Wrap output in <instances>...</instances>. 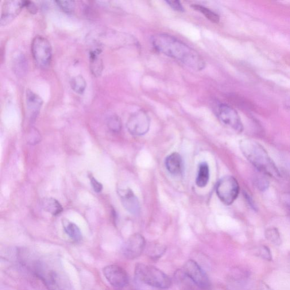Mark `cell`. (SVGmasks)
I'll list each match as a JSON object with an SVG mask.
<instances>
[{
    "label": "cell",
    "instance_id": "obj_1",
    "mask_svg": "<svg viewBox=\"0 0 290 290\" xmlns=\"http://www.w3.org/2000/svg\"><path fill=\"white\" fill-rule=\"evenodd\" d=\"M28 268L48 290H75L71 281L55 257L41 256L28 262Z\"/></svg>",
    "mask_w": 290,
    "mask_h": 290
},
{
    "label": "cell",
    "instance_id": "obj_2",
    "mask_svg": "<svg viewBox=\"0 0 290 290\" xmlns=\"http://www.w3.org/2000/svg\"><path fill=\"white\" fill-rule=\"evenodd\" d=\"M152 42L158 52L194 70L202 71L206 67V62L198 52L175 37L165 34H157L152 37Z\"/></svg>",
    "mask_w": 290,
    "mask_h": 290
},
{
    "label": "cell",
    "instance_id": "obj_3",
    "mask_svg": "<svg viewBox=\"0 0 290 290\" xmlns=\"http://www.w3.org/2000/svg\"><path fill=\"white\" fill-rule=\"evenodd\" d=\"M240 148L244 156L259 172L274 178L281 176L276 165L264 147L258 142L248 139L244 140L240 142Z\"/></svg>",
    "mask_w": 290,
    "mask_h": 290
},
{
    "label": "cell",
    "instance_id": "obj_4",
    "mask_svg": "<svg viewBox=\"0 0 290 290\" xmlns=\"http://www.w3.org/2000/svg\"><path fill=\"white\" fill-rule=\"evenodd\" d=\"M134 274L138 281L153 288L166 289L171 286V280L167 274L153 266L138 264Z\"/></svg>",
    "mask_w": 290,
    "mask_h": 290
},
{
    "label": "cell",
    "instance_id": "obj_5",
    "mask_svg": "<svg viewBox=\"0 0 290 290\" xmlns=\"http://www.w3.org/2000/svg\"><path fill=\"white\" fill-rule=\"evenodd\" d=\"M239 192V183L233 176L223 177L216 185V195L219 200L226 206H231L234 203L238 198Z\"/></svg>",
    "mask_w": 290,
    "mask_h": 290
},
{
    "label": "cell",
    "instance_id": "obj_6",
    "mask_svg": "<svg viewBox=\"0 0 290 290\" xmlns=\"http://www.w3.org/2000/svg\"><path fill=\"white\" fill-rule=\"evenodd\" d=\"M33 56L36 64L40 68L47 67L51 63L52 55L51 45L47 39L37 36L32 44Z\"/></svg>",
    "mask_w": 290,
    "mask_h": 290
},
{
    "label": "cell",
    "instance_id": "obj_7",
    "mask_svg": "<svg viewBox=\"0 0 290 290\" xmlns=\"http://www.w3.org/2000/svg\"><path fill=\"white\" fill-rule=\"evenodd\" d=\"M182 272L200 288L204 290L210 288V282L207 273L194 260H189L185 262Z\"/></svg>",
    "mask_w": 290,
    "mask_h": 290
},
{
    "label": "cell",
    "instance_id": "obj_8",
    "mask_svg": "<svg viewBox=\"0 0 290 290\" xmlns=\"http://www.w3.org/2000/svg\"><path fill=\"white\" fill-rule=\"evenodd\" d=\"M150 126V119L144 110L136 112L130 116L126 123L129 132L133 136H143L148 132Z\"/></svg>",
    "mask_w": 290,
    "mask_h": 290
},
{
    "label": "cell",
    "instance_id": "obj_9",
    "mask_svg": "<svg viewBox=\"0 0 290 290\" xmlns=\"http://www.w3.org/2000/svg\"><path fill=\"white\" fill-rule=\"evenodd\" d=\"M217 116L223 124L230 127L238 133H242L243 125L237 111L226 104H220L218 107Z\"/></svg>",
    "mask_w": 290,
    "mask_h": 290
},
{
    "label": "cell",
    "instance_id": "obj_10",
    "mask_svg": "<svg viewBox=\"0 0 290 290\" xmlns=\"http://www.w3.org/2000/svg\"><path fill=\"white\" fill-rule=\"evenodd\" d=\"M104 277L110 284L117 289L125 288L129 283V277L125 270L122 267L111 265L103 270Z\"/></svg>",
    "mask_w": 290,
    "mask_h": 290
},
{
    "label": "cell",
    "instance_id": "obj_11",
    "mask_svg": "<svg viewBox=\"0 0 290 290\" xmlns=\"http://www.w3.org/2000/svg\"><path fill=\"white\" fill-rule=\"evenodd\" d=\"M145 247L144 238L140 234H134L125 243L123 247V253L127 258L135 259L140 256Z\"/></svg>",
    "mask_w": 290,
    "mask_h": 290
},
{
    "label": "cell",
    "instance_id": "obj_12",
    "mask_svg": "<svg viewBox=\"0 0 290 290\" xmlns=\"http://www.w3.org/2000/svg\"><path fill=\"white\" fill-rule=\"evenodd\" d=\"M25 7L24 1L9 0L3 2L2 7L1 25L5 26L12 21Z\"/></svg>",
    "mask_w": 290,
    "mask_h": 290
},
{
    "label": "cell",
    "instance_id": "obj_13",
    "mask_svg": "<svg viewBox=\"0 0 290 290\" xmlns=\"http://www.w3.org/2000/svg\"><path fill=\"white\" fill-rule=\"evenodd\" d=\"M118 193L121 197L124 207L131 214H139L140 211V205L133 192L130 188L120 189Z\"/></svg>",
    "mask_w": 290,
    "mask_h": 290
},
{
    "label": "cell",
    "instance_id": "obj_14",
    "mask_svg": "<svg viewBox=\"0 0 290 290\" xmlns=\"http://www.w3.org/2000/svg\"><path fill=\"white\" fill-rule=\"evenodd\" d=\"M42 99L40 96L30 90L26 92V104L30 118L32 121H35L40 113L42 105Z\"/></svg>",
    "mask_w": 290,
    "mask_h": 290
},
{
    "label": "cell",
    "instance_id": "obj_15",
    "mask_svg": "<svg viewBox=\"0 0 290 290\" xmlns=\"http://www.w3.org/2000/svg\"><path fill=\"white\" fill-rule=\"evenodd\" d=\"M165 165L168 171L174 176L180 175L183 171V160L180 155L173 153L166 158Z\"/></svg>",
    "mask_w": 290,
    "mask_h": 290
},
{
    "label": "cell",
    "instance_id": "obj_16",
    "mask_svg": "<svg viewBox=\"0 0 290 290\" xmlns=\"http://www.w3.org/2000/svg\"><path fill=\"white\" fill-rule=\"evenodd\" d=\"M101 52V49L98 48L91 50L89 53L91 71L92 74L96 77L101 75L103 71V61L100 57Z\"/></svg>",
    "mask_w": 290,
    "mask_h": 290
},
{
    "label": "cell",
    "instance_id": "obj_17",
    "mask_svg": "<svg viewBox=\"0 0 290 290\" xmlns=\"http://www.w3.org/2000/svg\"><path fill=\"white\" fill-rule=\"evenodd\" d=\"M64 230L65 233L68 235L72 241L79 242L82 240L83 235L80 229L75 223L69 221L68 219H63L62 220Z\"/></svg>",
    "mask_w": 290,
    "mask_h": 290
},
{
    "label": "cell",
    "instance_id": "obj_18",
    "mask_svg": "<svg viewBox=\"0 0 290 290\" xmlns=\"http://www.w3.org/2000/svg\"><path fill=\"white\" fill-rule=\"evenodd\" d=\"M42 207L53 216H57L63 210V207L58 201L53 198H45L42 200Z\"/></svg>",
    "mask_w": 290,
    "mask_h": 290
},
{
    "label": "cell",
    "instance_id": "obj_19",
    "mask_svg": "<svg viewBox=\"0 0 290 290\" xmlns=\"http://www.w3.org/2000/svg\"><path fill=\"white\" fill-rule=\"evenodd\" d=\"M209 167L206 162H203L199 166L198 173L196 177V184L200 188L206 187L209 180Z\"/></svg>",
    "mask_w": 290,
    "mask_h": 290
},
{
    "label": "cell",
    "instance_id": "obj_20",
    "mask_svg": "<svg viewBox=\"0 0 290 290\" xmlns=\"http://www.w3.org/2000/svg\"><path fill=\"white\" fill-rule=\"evenodd\" d=\"M71 86L72 90L76 93L82 94L86 87V81L82 76H77L71 79Z\"/></svg>",
    "mask_w": 290,
    "mask_h": 290
},
{
    "label": "cell",
    "instance_id": "obj_21",
    "mask_svg": "<svg viewBox=\"0 0 290 290\" xmlns=\"http://www.w3.org/2000/svg\"><path fill=\"white\" fill-rule=\"evenodd\" d=\"M192 7L195 10L200 11L211 22L215 23V24H217L219 22L218 15L207 7L197 4L193 5Z\"/></svg>",
    "mask_w": 290,
    "mask_h": 290
},
{
    "label": "cell",
    "instance_id": "obj_22",
    "mask_svg": "<svg viewBox=\"0 0 290 290\" xmlns=\"http://www.w3.org/2000/svg\"><path fill=\"white\" fill-rule=\"evenodd\" d=\"M28 63L24 55H19L15 58L13 68L15 73L18 75H24L26 72L27 67Z\"/></svg>",
    "mask_w": 290,
    "mask_h": 290
},
{
    "label": "cell",
    "instance_id": "obj_23",
    "mask_svg": "<svg viewBox=\"0 0 290 290\" xmlns=\"http://www.w3.org/2000/svg\"><path fill=\"white\" fill-rule=\"evenodd\" d=\"M265 237L268 241L276 246H280L282 239L279 231L275 227L269 228L265 232Z\"/></svg>",
    "mask_w": 290,
    "mask_h": 290
},
{
    "label": "cell",
    "instance_id": "obj_24",
    "mask_svg": "<svg viewBox=\"0 0 290 290\" xmlns=\"http://www.w3.org/2000/svg\"><path fill=\"white\" fill-rule=\"evenodd\" d=\"M107 126L114 133H118L122 129L121 120L117 115L111 116L107 121Z\"/></svg>",
    "mask_w": 290,
    "mask_h": 290
},
{
    "label": "cell",
    "instance_id": "obj_25",
    "mask_svg": "<svg viewBox=\"0 0 290 290\" xmlns=\"http://www.w3.org/2000/svg\"><path fill=\"white\" fill-rule=\"evenodd\" d=\"M57 5L66 13L71 14L75 9V2L73 1H57Z\"/></svg>",
    "mask_w": 290,
    "mask_h": 290
},
{
    "label": "cell",
    "instance_id": "obj_26",
    "mask_svg": "<svg viewBox=\"0 0 290 290\" xmlns=\"http://www.w3.org/2000/svg\"><path fill=\"white\" fill-rule=\"evenodd\" d=\"M258 256L264 259L267 261L272 260V255L268 247L266 246H261L258 249L257 252Z\"/></svg>",
    "mask_w": 290,
    "mask_h": 290
},
{
    "label": "cell",
    "instance_id": "obj_27",
    "mask_svg": "<svg viewBox=\"0 0 290 290\" xmlns=\"http://www.w3.org/2000/svg\"><path fill=\"white\" fill-rule=\"evenodd\" d=\"M41 135L36 130L32 131L29 134L28 138L29 144L31 145H36L41 141Z\"/></svg>",
    "mask_w": 290,
    "mask_h": 290
},
{
    "label": "cell",
    "instance_id": "obj_28",
    "mask_svg": "<svg viewBox=\"0 0 290 290\" xmlns=\"http://www.w3.org/2000/svg\"><path fill=\"white\" fill-rule=\"evenodd\" d=\"M90 181L91 186L93 188L95 192L96 193L101 192L103 190V185L99 182V181L95 179V178L91 175H90Z\"/></svg>",
    "mask_w": 290,
    "mask_h": 290
},
{
    "label": "cell",
    "instance_id": "obj_29",
    "mask_svg": "<svg viewBox=\"0 0 290 290\" xmlns=\"http://www.w3.org/2000/svg\"><path fill=\"white\" fill-rule=\"evenodd\" d=\"M256 184L257 188L261 191H265V189L269 187V181H267L264 178L258 177L257 178Z\"/></svg>",
    "mask_w": 290,
    "mask_h": 290
},
{
    "label": "cell",
    "instance_id": "obj_30",
    "mask_svg": "<svg viewBox=\"0 0 290 290\" xmlns=\"http://www.w3.org/2000/svg\"><path fill=\"white\" fill-rule=\"evenodd\" d=\"M168 5L171 7L174 10L183 12L184 8L181 3L179 1H166Z\"/></svg>",
    "mask_w": 290,
    "mask_h": 290
},
{
    "label": "cell",
    "instance_id": "obj_31",
    "mask_svg": "<svg viewBox=\"0 0 290 290\" xmlns=\"http://www.w3.org/2000/svg\"><path fill=\"white\" fill-rule=\"evenodd\" d=\"M25 6L28 7V9L32 14H36L37 12V7L33 2L29 1H24Z\"/></svg>",
    "mask_w": 290,
    "mask_h": 290
},
{
    "label": "cell",
    "instance_id": "obj_32",
    "mask_svg": "<svg viewBox=\"0 0 290 290\" xmlns=\"http://www.w3.org/2000/svg\"><path fill=\"white\" fill-rule=\"evenodd\" d=\"M258 290H273L272 289L270 288L268 285H266L264 283V282H261V283L259 285L258 287Z\"/></svg>",
    "mask_w": 290,
    "mask_h": 290
},
{
    "label": "cell",
    "instance_id": "obj_33",
    "mask_svg": "<svg viewBox=\"0 0 290 290\" xmlns=\"http://www.w3.org/2000/svg\"><path fill=\"white\" fill-rule=\"evenodd\" d=\"M289 202H290V200H289Z\"/></svg>",
    "mask_w": 290,
    "mask_h": 290
}]
</instances>
